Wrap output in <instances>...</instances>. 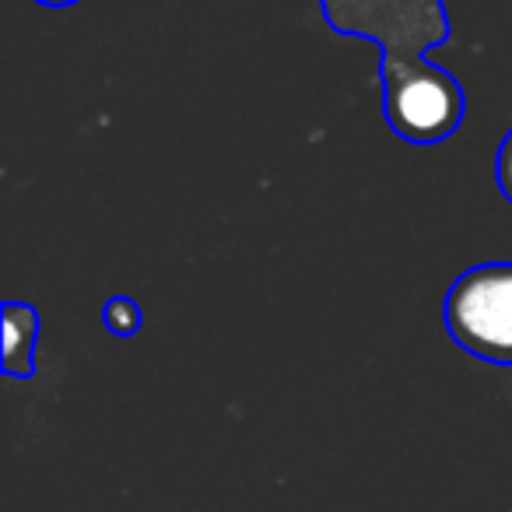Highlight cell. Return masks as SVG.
<instances>
[{"label":"cell","instance_id":"obj_1","mask_svg":"<svg viewBox=\"0 0 512 512\" xmlns=\"http://www.w3.org/2000/svg\"><path fill=\"white\" fill-rule=\"evenodd\" d=\"M337 36L369 39L383 53V116L407 144H442L467 113L460 81L425 57L453 29L442 0H320Z\"/></svg>","mask_w":512,"mask_h":512},{"label":"cell","instance_id":"obj_2","mask_svg":"<svg viewBox=\"0 0 512 512\" xmlns=\"http://www.w3.org/2000/svg\"><path fill=\"white\" fill-rule=\"evenodd\" d=\"M442 320L467 355L512 365V260H491L463 271L449 285Z\"/></svg>","mask_w":512,"mask_h":512},{"label":"cell","instance_id":"obj_6","mask_svg":"<svg viewBox=\"0 0 512 512\" xmlns=\"http://www.w3.org/2000/svg\"><path fill=\"white\" fill-rule=\"evenodd\" d=\"M36 4H43V8H71L78 0H36Z\"/></svg>","mask_w":512,"mask_h":512},{"label":"cell","instance_id":"obj_3","mask_svg":"<svg viewBox=\"0 0 512 512\" xmlns=\"http://www.w3.org/2000/svg\"><path fill=\"white\" fill-rule=\"evenodd\" d=\"M36 341H39V313L29 302H8L4 306V372L15 379L36 376Z\"/></svg>","mask_w":512,"mask_h":512},{"label":"cell","instance_id":"obj_5","mask_svg":"<svg viewBox=\"0 0 512 512\" xmlns=\"http://www.w3.org/2000/svg\"><path fill=\"white\" fill-rule=\"evenodd\" d=\"M495 183L502 190V197L512 204V130L502 137L498 144V155H495Z\"/></svg>","mask_w":512,"mask_h":512},{"label":"cell","instance_id":"obj_4","mask_svg":"<svg viewBox=\"0 0 512 512\" xmlns=\"http://www.w3.org/2000/svg\"><path fill=\"white\" fill-rule=\"evenodd\" d=\"M102 323H106L109 334L134 337L137 330H141L144 316H141V309H137L134 299H127V295H113V299L102 306Z\"/></svg>","mask_w":512,"mask_h":512}]
</instances>
